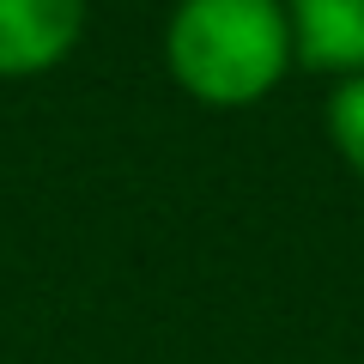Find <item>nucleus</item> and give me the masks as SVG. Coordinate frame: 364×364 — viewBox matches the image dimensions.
<instances>
[{"mask_svg":"<svg viewBox=\"0 0 364 364\" xmlns=\"http://www.w3.org/2000/svg\"><path fill=\"white\" fill-rule=\"evenodd\" d=\"M164 67L195 104H261L298 67L286 0H176L164 25Z\"/></svg>","mask_w":364,"mask_h":364,"instance_id":"nucleus-1","label":"nucleus"},{"mask_svg":"<svg viewBox=\"0 0 364 364\" xmlns=\"http://www.w3.org/2000/svg\"><path fill=\"white\" fill-rule=\"evenodd\" d=\"M85 0H0V79H37L73 55Z\"/></svg>","mask_w":364,"mask_h":364,"instance_id":"nucleus-2","label":"nucleus"},{"mask_svg":"<svg viewBox=\"0 0 364 364\" xmlns=\"http://www.w3.org/2000/svg\"><path fill=\"white\" fill-rule=\"evenodd\" d=\"M298 61L316 73H364V0H286Z\"/></svg>","mask_w":364,"mask_h":364,"instance_id":"nucleus-3","label":"nucleus"},{"mask_svg":"<svg viewBox=\"0 0 364 364\" xmlns=\"http://www.w3.org/2000/svg\"><path fill=\"white\" fill-rule=\"evenodd\" d=\"M328 140H334L340 164L364 182V73L340 79L328 91Z\"/></svg>","mask_w":364,"mask_h":364,"instance_id":"nucleus-4","label":"nucleus"}]
</instances>
